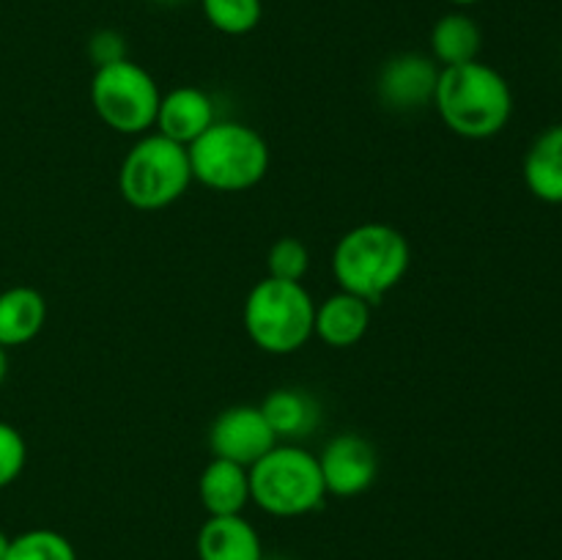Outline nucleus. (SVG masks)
Returning a JSON list of instances; mask_svg holds the SVG:
<instances>
[{"mask_svg": "<svg viewBox=\"0 0 562 560\" xmlns=\"http://www.w3.org/2000/svg\"><path fill=\"white\" fill-rule=\"evenodd\" d=\"M198 560H261L263 544L241 514L209 516L198 530Z\"/></svg>", "mask_w": 562, "mask_h": 560, "instance_id": "12", "label": "nucleus"}, {"mask_svg": "<svg viewBox=\"0 0 562 560\" xmlns=\"http://www.w3.org/2000/svg\"><path fill=\"white\" fill-rule=\"evenodd\" d=\"M327 497L318 459L296 443H278L250 467V500L269 516L296 519Z\"/></svg>", "mask_w": 562, "mask_h": 560, "instance_id": "4", "label": "nucleus"}, {"mask_svg": "<svg viewBox=\"0 0 562 560\" xmlns=\"http://www.w3.org/2000/svg\"><path fill=\"white\" fill-rule=\"evenodd\" d=\"M261 560H289V558H283V555H263Z\"/></svg>", "mask_w": 562, "mask_h": 560, "instance_id": "28", "label": "nucleus"}, {"mask_svg": "<svg viewBox=\"0 0 562 560\" xmlns=\"http://www.w3.org/2000/svg\"><path fill=\"white\" fill-rule=\"evenodd\" d=\"M214 121H217L214 99L195 86H179L173 91L162 93L154 126H157L159 135L170 137L181 146H190Z\"/></svg>", "mask_w": 562, "mask_h": 560, "instance_id": "11", "label": "nucleus"}, {"mask_svg": "<svg viewBox=\"0 0 562 560\" xmlns=\"http://www.w3.org/2000/svg\"><path fill=\"white\" fill-rule=\"evenodd\" d=\"M47 322V300L33 285L0 291V346L16 349L36 338Z\"/></svg>", "mask_w": 562, "mask_h": 560, "instance_id": "16", "label": "nucleus"}, {"mask_svg": "<svg viewBox=\"0 0 562 560\" xmlns=\"http://www.w3.org/2000/svg\"><path fill=\"white\" fill-rule=\"evenodd\" d=\"M439 64L431 55L398 53L379 69V102L393 113H417L434 104L439 82Z\"/></svg>", "mask_w": 562, "mask_h": 560, "instance_id": "8", "label": "nucleus"}, {"mask_svg": "<svg viewBox=\"0 0 562 560\" xmlns=\"http://www.w3.org/2000/svg\"><path fill=\"white\" fill-rule=\"evenodd\" d=\"M190 152L159 132L137 137L119 168L121 198L140 212L170 206L190 190Z\"/></svg>", "mask_w": 562, "mask_h": 560, "instance_id": "6", "label": "nucleus"}, {"mask_svg": "<svg viewBox=\"0 0 562 560\" xmlns=\"http://www.w3.org/2000/svg\"><path fill=\"white\" fill-rule=\"evenodd\" d=\"M198 497L209 516L241 514L250 503V467L214 456L198 478Z\"/></svg>", "mask_w": 562, "mask_h": 560, "instance_id": "14", "label": "nucleus"}, {"mask_svg": "<svg viewBox=\"0 0 562 560\" xmlns=\"http://www.w3.org/2000/svg\"><path fill=\"white\" fill-rule=\"evenodd\" d=\"M159 99H162V93H159L151 71L143 69L135 60L126 58L93 71V113L99 115L104 126H110L119 135H146L154 121H157Z\"/></svg>", "mask_w": 562, "mask_h": 560, "instance_id": "7", "label": "nucleus"}, {"mask_svg": "<svg viewBox=\"0 0 562 560\" xmlns=\"http://www.w3.org/2000/svg\"><path fill=\"white\" fill-rule=\"evenodd\" d=\"M154 3H159V5H179V3H184V0H154Z\"/></svg>", "mask_w": 562, "mask_h": 560, "instance_id": "27", "label": "nucleus"}, {"mask_svg": "<svg viewBox=\"0 0 562 560\" xmlns=\"http://www.w3.org/2000/svg\"><path fill=\"white\" fill-rule=\"evenodd\" d=\"M525 184L538 201L560 206L562 203V124L549 126L547 132L532 141L527 148L525 168Z\"/></svg>", "mask_w": 562, "mask_h": 560, "instance_id": "17", "label": "nucleus"}, {"mask_svg": "<svg viewBox=\"0 0 562 560\" xmlns=\"http://www.w3.org/2000/svg\"><path fill=\"white\" fill-rule=\"evenodd\" d=\"M5 373H9V349L0 346V384L5 382Z\"/></svg>", "mask_w": 562, "mask_h": 560, "instance_id": "24", "label": "nucleus"}, {"mask_svg": "<svg viewBox=\"0 0 562 560\" xmlns=\"http://www.w3.org/2000/svg\"><path fill=\"white\" fill-rule=\"evenodd\" d=\"M316 459L327 494L335 497H357L368 492L379 475L376 448L360 434H338L324 445Z\"/></svg>", "mask_w": 562, "mask_h": 560, "instance_id": "10", "label": "nucleus"}, {"mask_svg": "<svg viewBox=\"0 0 562 560\" xmlns=\"http://www.w3.org/2000/svg\"><path fill=\"white\" fill-rule=\"evenodd\" d=\"M88 58L97 69L110 64H119V60L130 58V44L126 36L115 27H99L91 38H88Z\"/></svg>", "mask_w": 562, "mask_h": 560, "instance_id": "23", "label": "nucleus"}, {"mask_svg": "<svg viewBox=\"0 0 562 560\" xmlns=\"http://www.w3.org/2000/svg\"><path fill=\"white\" fill-rule=\"evenodd\" d=\"M278 445V437L269 428L261 406L236 404L220 412L209 428V448L220 459L252 467L263 453Z\"/></svg>", "mask_w": 562, "mask_h": 560, "instance_id": "9", "label": "nucleus"}, {"mask_svg": "<svg viewBox=\"0 0 562 560\" xmlns=\"http://www.w3.org/2000/svg\"><path fill=\"white\" fill-rule=\"evenodd\" d=\"M434 108L450 132L467 141H488L514 115L510 82L483 60L448 66L439 71Z\"/></svg>", "mask_w": 562, "mask_h": 560, "instance_id": "1", "label": "nucleus"}, {"mask_svg": "<svg viewBox=\"0 0 562 560\" xmlns=\"http://www.w3.org/2000/svg\"><path fill=\"white\" fill-rule=\"evenodd\" d=\"M267 269H269V278L302 283V278H305L307 269H311V253H307V247L302 245L300 239H294V236H283V239H278L272 247H269Z\"/></svg>", "mask_w": 562, "mask_h": 560, "instance_id": "21", "label": "nucleus"}, {"mask_svg": "<svg viewBox=\"0 0 562 560\" xmlns=\"http://www.w3.org/2000/svg\"><path fill=\"white\" fill-rule=\"evenodd\" d=\"M483 47V31L464 11H450L439 16L431 27V58L439 69L477 60Z\"/></svg>", "mask_w": 562, "mask_h": 560, "instance_id": "18", "label": "nucleus"}, {"mask_svg": "<svg viewBox=\"0 0 562 560\" xmlns=\"http://www.w3.org/2000/svg\"><path fill=\"white\" fill-rule=\"evenodd\" d=\"M27 464V443L11 423L0 421V489L11 486Z\"/></svg>", "mask_w": 562, "mask_h": 560, "instance_id": "22", "label": "nucleus"}, {"mask_svg": "<svg viewBox=\"0 0 562 560\" xmlns=\"http://www.w3.org/2000/svg\"><path fill=\"white\" fill-rule=\"evenodd\" d=\"M3 560H77L75 544L58 530L33 527L11 538Z\"/></svg>", "mask_w": 562, "mask_h": 560, "instance_id": "20", "label": "nucleus"}, {"mask_svg": "<svg viewBox=\"0 0 562 560\" xmlns=\"http://www.w3.org/2000/svg\"><path fill=\"white\" fill-rule=\"evenodd\" d=\"M263 417L278 443H300L322 423V404L302 388H280L263 399Z\"/></svg>", "mask_w": 562, "mask_h": 560, "instance_id": "15", "label": "nucleus"}, {"mask_svg": "<svg viewBox=\"0 0 562 560\" xmlns=\"http://www.w3.org/2000/svg\"><path fill=\"white\" fill-rule=\"evenodd\" d=\"M9 544H11V536H5V530H0V560H3L5 552H9Z\"/></svg>", "mask_w": 562, "mask_h": 560, "instance_id": "25", "label": "nucleus"}, {"mask_svg": "<svg viewBox=\"0 0 562 560\" xmlns=\"http://www.w3.org/2000/svg\"><path fill=\"white\" fill-rule=\"evenodd\" d=\"M201 11L214 31L225 36H247L263 16V0H201Z\"/></svg>", "mask_w": 562, "mask_h": 560, "instance_id": "19", "label": "nucleus"}, {"mask_svg": "<svg viewBox=\"0 0 562 560\" xmlns=\"http://www.w3.org/2000/svg\"><path fill=\"white\" fill-rule=\"evenodd\" d=\"M241 322L261 351L294 355L313 338L316 302L302 283L267 275L247 294Z\"/></svg>", "mask_w": 562, "mask_h": 560, "instance_id": "5", "label": "nucleus"}, {"mask_svg": "<svg viewBox=\"0 0 562 560\" xmlns=\"http://www.w3.org/2000/svg\"><path fill=\"white\" fill-rule=\"evenodd\" d=\"M412 267L409 239L387 223H362L346 231L333 250V275L340 291L376 305L406 278Z\"/></svg>", "mask_w": 562, "mask_h": 560, "instance_id": "2", "label": "nucleus"}, {"mask_svg": "<svg viewBox=\"0 0 562 560\" xmlns=\"http://www.w3.org/2000/svg\"><path fill=\"white\" fill-rule=\"evenodd\" d=\"M187 152L192 179L214 192L252 190L269 170L267 141L241 121L217 119Z\"/></svg>", "mask_w": 562, "mask_h": 560, "instance_id": "3", "label": "nucleus"}, {"mask_svg": "<svg viewBox=\"0 0 562 560\" xmlns=\"http://www.w3.org/2000/svg\"><path fill=\"white\" fill-rule=\"evenodd\" d=\"M371 327V302L338 291L327 296L322 305H316V322H313V335L324 340L333 349H349L360 344Z\"/></svg>", "mask_w": 562, "mask_h": 560, "instance_id": "13", "label": "nucleus"}, {"mask_svg": "<svg viewBox=\"0 0 562 560\" xmlns=\"http://www.w3.org/2000/svg\"><path fill=\"white\" fill-rule=\"evenodd\" d=\"M448 3L461 5V9H467V5H475V3H481V0H448Z\"/></svg>", "mask_w": 562, "mask_h": 560, "instance_id": "26", "label": "nucleus"}]
</instances>
